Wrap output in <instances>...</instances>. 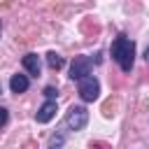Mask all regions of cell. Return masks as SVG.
<instances>
[{"mask_svg": "<svg viewBox=\"0 0 149 149\" xmlns=\"http://www.w3.org/2000/svg\"><path fill=\"white\" fill-rule=\"evenodd\" d=\"M56 93H58V91H56L54 86H47V88H44V95H47V100H54V98H56Z\"/></svg>", "mask_w": 149, "mask_h": 149, "instance_id": "11", "label": "cell"}, {"mask_svg": "<svg viewBox=\"0 0 149 149\" xmlns=\"http://www.w3.org/2000/svg\"><path fill=\"white\" fill-rule=\"evenodd\" d=\"M77 88H79V98H81L84 102H93V100H98V95H100V81H98L93 74L79 79Z\"/></svg>", "mask_w": 149, "mask_h": 149, "instance_id": "3", "label": "cell"}, {"mask_svg": "<svg viewBox=\"0 0 149 149\" xmlns=\"http://www.w3.org/2000/svg\"><path fill=\"white\" fill-rule=\"evenodd\" d=\"M28 86H30L28 74H12V79H9V88H12V93H26Z\"/></svg>", "mask_w": 149, "mask_h": 149, "instance_id": "7", "label": "cell"}, {"mask_svg": "<svg viewBox=\"0 0 149 149\" xmlns=\"http://www.w3.org/2000/svg\"><path fill=\"white\" fill-rule=\"evenodd\" d=\"M47 65H49L51 70H61V68L65 65V61H63V56H58L56 51H49V54H47Z\"/></svg>", "mask_w": 149, "mask_h": 149, "instance_id": "8", "label": "cell"}, {"mask_svg": "<svg viewBox=\"0 0 149 149\" xmlns=\"http://www.w3.org/2000/svg\"><path fill=\"white\" fill-rule=\"evenodd\" d=\"M91 70H93V61L88 56H77L72 61V65H70V79H77L79 81V79L88 77Z\"/></svg>", "mask_w": 149, "mask_h": 149, "instance_id": "4", "label": "cell"}, {"mask_svg": "<svg viewBox=\"0 0 149 149\" xmlns=\"http://www.w3.org/2000/svg\"><path fill=\"white\" fill-rule=\"evenodd\" d=\"M112 58L119 63L121 72H130L135 63V42L126 35H119L112 42Z\"/></svg>", "mask_w": 149, "mask_h": 149, "instance_id": "1", "label": "cell"}, {"mask_svg": "<svg viewBox=\"0 0 149 149\" xmlns=\"http://www.w3.org/2000/svg\"><path fill=\"white\" fill-rule=\"evenodd\" d=\"M63 142H65V135H63V133L51 135V140H49V149H61V147H63Z\"/></svg>", "mask_w": 149, "mask_h": 149, "instance_id": "9", "label": "cell"}, {"mask_svg": "<svg viewBox=\"0 0 149 149\" xmlns=\"http://www.w3.org/2000/svg\"><path fill=\"white\" fill-rule=\"evenodd\" d=\"M88 123V109L84 105H72L65 114V126L70 130H81Z\"/></svg>", "mask_w": 149, "mask_h": 149, "instance_id": "2", "label": "cell"}, {"mask_svg": "<svg viewBox=\"0 0 149 149\" xmlns=\"http://www.w3.org/2000/svg\"><path fill=\"white\" fill-rule=\"evenodd\" d=\"M7 121H9V112H7L5 107H0V128H2Z\"/></svg>", "mask_w": 149, "mask_h": 149, "instance_id": "10", "label": "cell"}, {"mask_svg": "<svg viewBox=\"0 0 149 149\" xmlns=\"http://www.w3.org/2000/svg\"><path fill=\"white\" fill-rule=\"evenodd\" d=\"M0 33H2V21H0Z\"/></svg>", "mask_w": 149, "mask_h": 149, "instance_id": "13", "label": "cell"}, {"mask_svg": "<svg viewBox=\"0 0 149 149\" xmlns=\"http://www.w3.org/2000/svg\"><path fill=\"white\" fill-rule=\"evenodd\" d=\"M21 63H23L26 72H28V74H33V77H37V74H40V70H42V63H40V56H37V54H26Z\"/></svg>", "mask_w": 149, "mask_h": 149, "instance_id": "6", "label": "cell"}, {"mask_svg": "<svg viewBox=\"0 0 149 149\" xmlns=\"http://www.w3.org/2000/svg\"><path fill=\"white\" fill-rule=\"evenodd\" d=\"M144 61H147V63H149V47H147V49H144Z\"/></svg>", "mask_w": 149, "mask_h": 149, "instance_id": "12", "label": "cell"}, {"mask_svg": "<svg viewBox=\"0 0 149 149\" xmlns=\"http://www.w3.org/2000/svg\"><path fill=\"white\" fill-rule=\"evenodd\" d=\"M0 91H2V86H0Z\"/></svg>", "mask_w": 149, "mask_h": 149, "instance_id": "14", "label": "cell"}, {"mask_svg": "<svg viewBox=\"0 0 149 149\" xmlns=\"http://www.w3.org/2000/svg\"><path fill=\"white\" fill-rule=\"evenodd\" d=\"M56 109H58L56 100H47V102H42V107L35 112V119H37V123H49V121L56 116Z\"/></svg>", "mask_w": 149, "mask_h": 149, "instance_id": "5", "label": "cell"}]
</instances>
